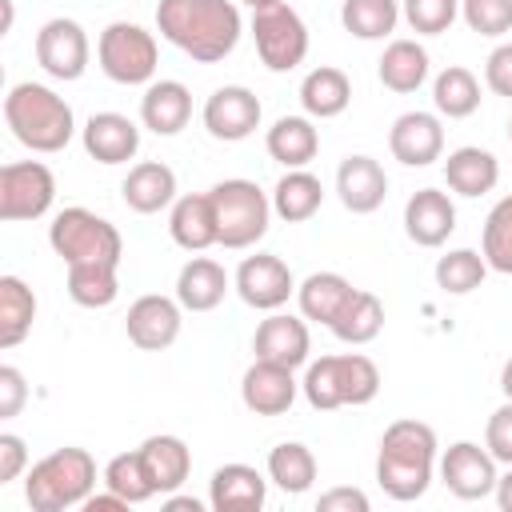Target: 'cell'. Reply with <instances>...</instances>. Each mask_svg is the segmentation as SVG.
I'll list each match as a JSON object with an SVG mask.
<instances>
[{"label": "cell", "mask_w": 512, "mask_h": 512, "mask_svg": "<svg viewBox=\"0 0 512 512\" xmlns=\"http://www.w3.org/2000/svg\"><path fill=\"white\" fill-rule=\"evenodd\" d=\"M496 504H500V512H512V464H508V472L496 480Z\"/></svg>", "instance_id": "51"}, {"label": "cell", "mask_w": 512, "mask_h": 512, "mask_svg": "<svg viewBox=\"0 0 512 512\" xmlns=\"http://www.w3.org/2000/svg\"><path fill=\"white\" fill-rule=\"evenodd\" d=\"M120 192H124V204L132 212L152 216V212L176 204V172L168 164H160V160H144V164L128 168Z\"/></svg>", "instance_id": "24"}, {"label": "cell", "mask_w": 512, "mask_h": 512, "mask_svg": "<svg viewBox=\"0 0 512 512\" xmlns=\"http://www.w3.org/2000/svg\"><path fill=\"white\" fill-rule=\"evenodd\" d=\"M204 128L208 136L236 144L248 140L260 128V100L256 92H248L244 84H224L204 100Z\"/></svg>", "instance_id": "13"}, {"label": "cell", "mask_w": 512, "mask_h": 512, "mask_svg": "<svg viewBox=\"0 0 512 512\" xmlns=\"http://www.w3.org/2000/svg\"><path fill=\"white\" fill-rule=\"evenodd\" d=\"M156 28L168 44L200 64L224 60L240 44V8L232 0H160Z\"/></svg>", "instance_id": "1"}, {"label": "cell", "mask_w": 512, "mask_h": 512, "mask_svg": "<svg viewBox=\"0 0 512 512\" xmlns=\"http://www.w3.org/2000/svg\"><path fill=\"white\" fill-rule=\"evenodd\" d=\"M484 276H488V260L472 248H456V252L436 260V284L452 296H468L472 288L484 284Z\"/></svg>", "instance_id": "39"}, {"label": "cell", "mask_w": 512, "mask_h": 512, "mask_svg": "<svg viewBox=\"0 0 512 512\" xmlns=\"http://www.w3.org/2000/svg\"><path fill=\"white\" fill-rule=\"evenodd\" d=\"M224 292H228V272L208 256H192L176 276V300L188 312H212L224 300Z\"/></svg>", "instance_id": "26"}, {"label": "cell", "mask_w": 512, "mask_h": 512, "mask_svg": "<svg viewBox=\"0 0 512 512\" xmlns=\"http://www.w3.org/2000/svg\"><path fill=\"white\" fill-rule=\"evenodd\" d=\"M308 348H312L308 324L300 316H284V312H272L268 320H260V328L252 336L256 360H272V364H284V368L308 364Z\"/></svg>", "instance_id": "17"}, {"label": "cell", "mask_w": 512, "mask_h": 512, "mask_svg": "<svg viewBox=\"0 0 512 512\" xmlns=\"http://www.w3.org/2000/svg\"><path fill=\"white\" fill-rule=\"evenodd\" d=\"M508 140H512V120H508Z\"/></svg>", "instance_id": "55"}, {"label": "cell", "mask_w": 512, "mask_h": 512, "mask_svg": "<svg viewBox=\"0 0 512 512\" xmlns=\"http://www.w3.org/2000/svg\"><path fill=\"white\" fill-rule=\"evenodd\" d=\"M48 244L64 264H120V256H124V240H120L116 224H108L104 216H96L88 208L56 212V220L48 228Z\"/></svg>", "instance_id": "5"}, {"label": "cell", "mask_w": 512, "mask_h": 512, "mask_svg": "<svg viewBox=\"0 0 512 512\" xmlns=\"http://www.w3.org/2000/svg\"><path fill=\"white\" fill-rule=\"evenodd\" d=\"M268 500V480L252 464H224L208 480V504L216 512H256Z\"/></svg>", "instance_id": "20"}, {"label": "cell", "mask_w": 512, "mask_h": 512, "mask_svg": "<svg viewBox=\"0 0 512 512\" xmlns=\"http://www.w3.org/2000/svg\"><path fill=\"white\" fill-rule=\"evenodd\" d=\"M492 272H512V196L496 200L484 220V252Z\"/></svg>", "instance_id": "41"}, {"label": "cell", "mask_w": 512, "mask_h": 512, "mask_svg": "<svg viewBox=\"0 0 512 512\" xmlns=\"http://www.w3.org/2000/svg\"><path fill=\"white\" fill-rule=\"evenodd\" d=\"M432 468H436V432L424 420H392L380 436L376 484L392 500L408 504L428 492Z\"/></svg>", "instance_id": "2"}, {"label": "cell", "mask_w": 512, "mask_h": 512, "mask_svg": "<svg viewBox=\"0 0 512 512\" xmlns=\"http://www.w3.org/2000/svg\"><path fill=\"white\" fill-rule=\"evenodd\" d=\"M36 320V296L20 276H0V348H16Z\"/></svg>", "instance_id": "34"}, {"label": "cell", "mask_w": 512, "mask_h": 512, "mask_svg": "<svg viewBox=\"0 0 512 512\" xmlns=\"http://www.w3.org/2000/svg\"><path fill=\"white\" fill-rule=\"evenodd\" d=\"M268 480H272L280 492H288V496L308 492L312 480H316V456H312V448L300 444V440L276 444V448L268 452Z\"/></svg>", "instance_id": "35"}, {"label": "cell", "mask_w": 512, "mask_h": 512, "mask_svg": "<svg viewBox=\"0 0 512 512\" xmlns=\"http://www.w3.org/2000/svg\"><path fill=\"white\" fill-rule=\"evenodd\" d=\"M28 464V448L16 432H0V484H12Z\"/></svg>", "instance_id": "48"}, {"label": "cell", "mask_w": 512, "mask_h": 512, "mask_svg": "<svg viewBox=\"0 0 512 512\" xmlns=\"http://www.w3.org/2000/svg\"><path fill=\"white\" fill-rule=\"evenodd\" d=\"M500 392H504V400H512V360L500 368Z\"/></svg>", "instance_id": "53"}, {"label": "cell", "mask_w": 512, "mask_h": 512, "mask_svg": "<svg viewBox=\"0 0 512 512\" xmlns=\"http://www.w3.org/2000/svg\"><path fill=\"white\" fill-rule=\"evenodd\" d=\"M208 196H212V208H216V228H220L224 248H252L256 240H264L272 200L252 180H240V176L220 180L216 188H208Z\"/></svg>", "instance_id": "6"}, {"label": "cell", "mask_w": 512, "mask_h": 512, "mask_svg": "<svg viewBox=\"0 0 512 512\" xmlns=\"http://www.w3.org/2000/svg\"><path fill=\"white\" fill-rule=\"evenodd\" d=\"M440 480L448 484L452 496L460 500H484L496 492V456L472 440H456L440 456Z\"/></svg>", "instance_id": "12"}, {"label": "cell", "mask_w": 512, "mask_h": 512, "mask_svg": "<svg viewBox=\"0 0 512 512\" xmlns=\"http://www.w3.org/2000/svg\"><path fill=\"white\" fill-rule=\"evenodd\" d=\"M28 400V384H24V372L16 364H0V416H16Z\"/></svg>", "instance_id": "47"}, {"label": "cell", "mask_w": 512, "mask_h": 512, "mask_svg": "<svg viewBox=\"0 0 512 512\" xmlns=\"http://www.w3.org/2000/svg\"><path fill=\"white\" fill-rule=\"evenodd\" d=\"M244 4H248V8L256 12V8H268V4H276V0H244Z\"/></svg>", "instance_id": "54"}, {"label": "cell", "mask_w": 512, "mask_h": 512, "mask_svg": "<svg viewBox=\"0 0 512 512\" xmlns=\"http://www.w3.org/2000/svg\"><path fill=\"white\" fill-rule=\"evenodd\" d=\"M56 200V176L40 160H12L0 168V220H36Z\"/></svg>", "instance_id": "9"}, {"label": "cell", "mask_w": 512, "mask_h": 512, "mask_svg": "<svg viewBox=\"0 0 512 512\" xmlns=\"http://www.w3.org/2000/svg\"><path fill=\"white\" fill-rule=\"evenodd\" d=\"M320 204H324V184L312 172H304V168H288L280 176L276 192H272V212L280 220H288V224L312 220L320 212Z\"/></svg>", "instance_id": "30"}, {"label": "cell", "mask_w": 512, "mask_h": 512, "mask_svg": "<svg viewBox=\"0 0 512 512\" xmlns=\"http://www.w3.org/2000/svg\"><path fill=\"white\" fill-rule=\"evenodd\" d=\"M380 84L392 92H416L428 80V52L416 40H392L376 64Z\"/></svg>", "instance_id": "32"}, {"label": "cell", "mask_w": 512, "mask_h": 512, "mask_svg": "<svg viewBox=\"0 0 512 512\" xmlns=\"http://www.w3.org/2000/svg\"><path fill=\"white\" fill-rule=\"evenodd\" d=\"M168 232L184 252H204L212 244H220V228H216V208L208 192H188L172 204L168 216Z\"/></svg>", "instance_id": "22"}, {"label": "cell", "mask_w": 512, "mask_h": 512, "mask_svg": "<svg viewBox=\"0 0 512 512\" xmlns=\"http://www.w3.org/2000/svg\"><path fill=\"white\" fill-rule=\"evenodd\" d=\"M140 148V128L124 112H96L84 124V152L100 164H128Z\"/></svg>", "instance_id": "21"}, {"label": "cell", "mask_w": 512, "mask_h": 512, "mask_svg": "<svg viewBox=\"0 0 512 512\" xmlns=\"http://www.w3.org/2000/svg\"><path fill=\"white\" fill-rule=\"evenodd\" d=\"M444 180L452 192L460 196H484L496 188L500 180V160L488 152V148H476V144H464L456 152H448L444 160Z\"/></svg>", "instance_id": "27"}, {"label": "cell", "mask_w": 512, "mask_h": 512, "mask_svg": "<svg viewBox=\"0 0 512 512\" xmlns=\"http://www.w3.org/2000/svg\"><path fill=\"white\" fill-rule=\"evenodd\" d=\"M96 488V460L88 448H56L36 460L24 476V500L32 512H64L92 496Z\"/></svg>", "instance_id": "4"}, {"label": "cell", "mask_w": 512, "mask_h": 512, "mask_svg": "<svg viewBox=\"0 0 512 512\" xmlns=\"http://www.w3.org/2000/svg\"><path fill=\"white\" fill-rule=\"evenodd\" d=\"M120 264H68V296L80 308H108L120 296Z\"/></svg>", "instance_id": "37"}, {"label": "cell", "mask_w": 512, "mask_h": 512, "mask_svg": "<svg viewBox=\"0 0 512 512\" xmlns=\"http://www.w3.org/2000/svg\"><path fill=\"white\" fill-rule=\"evenodd\" d=\"M240 400L256 416H284L292 408V400H296L292 368L272 364V360H256L240 380Z\"/></svg>", "instance_id": "18"}, {"label": "cell", "mask_w": 512, "mask_h": 512, "mask_svg": "<svg viewBox=\"0 0 512 512\" xmlns=\"http://www.w3.org/2000/svg\"><path fill=\"white\" fill-rule=\"evenodd\" d=\"M124 328H128V340L144 352H160L168 344H176L180 336V300H168V296H140L128 316H124Z\"/></svg>", "instance_id": "15"}, {"label": "cell", "mask_w": 512, "mask_h": 512, "mask_svg": "<svg viewBox=\"0 0 512 512\" xmlns=\"http://www.w3.org/2000/svg\"><path fill=\"white\" fill-rule=\"evenodd\" d=\"M484 84L496 96H508L512 100V44H500V48L488 52V60H484Z\"/></svg>", "instance_id": "46"}, {"label": "cell", "mask_w": 512, "mask_h": 512, "mask_svg": "<svg viewBox=\"0 0 512 512\" xmlns=\"http://www.w3.org/2000/svg\"><path fill=\"white\" fill-rule=\"evenodd\" d=\"M252 36H256V52H260L268 72H292L308 56V28L288 0L256 8L252 12Z\"/></svg>", "instance_id": "8"}, {"label": "cell", "mask_w": 512, "mask_h": 512, "mask_svg": "<svg viewBox=\"0 0 512 512\" xmlns=\"http://www.w3.org/2000/svg\"><path fill=\"white\" fill-rule=\"evenodd\" d=\"M88 56H92L88 36L68 16H56L36 32V60L52 80H80L88 68Z\"/></svg>", "instance_id": "10"}, {"label": "cell", "mask_w": 512, "mask_h": 512, "mask_svg": "<svg viewBox=\"0 0 512 512\" xmlns=\"http://www.w3.org/2000/svg\"><path fill=\"white\" fill-rule=\"evenodd\" d=\"M400 20L396 0H344L340 4V24L356 40H384Z\"/></svg>", "instance_id": "38"}, {"label": "cell", "mask_w": 512, "mask_h": 512, "mask_svg": "<svg viewBox=\"0 0 512 512\" xmlns=\"http://www.w3.org/2000/svg\"><path fill=\"white\" fill-rule=\"evenodd\" d=\"M264 148L272 160H280L284 168H304L316 152H320V132L308 116H280L268 136H264Z\"/></svg>", "instance_id": "28"}, {"label": "cell", "mask_w": 512, "mask_h": 512, "mask_svg": "<svg viewBox=\"0 0 512 512\" xmlns=\"http://www.w3.org/2000/svg\"><path fill=\"white\" fill-rule=\"evenodd\" d=\"M96 60H100L104 76L116 80V84H148L156 76L160 48H156V36L148 28L128 24V20H116V24H108L100 32Z\"/></svg>", "instance_id": "7"}, {"label": "cell", "mask_w": 512, "mask_h": 512, "mask_svg": "<svg viewBox=\"0 0 512 512\" xmlns=\"http://www.w3.org/2000/svg\"><path fill=\"white\" fill-rule=\"evenodd\" d=\"M140 120L156 136H176L192 120V92L180 80H152L140 96Z\"/></svg>", "instance_id": "23"}, {"label": "cell", "mask_w": 512, "mask_h": 512, "mask_svg": "<svg viewBox=\"0 0 512 512\" xmlns=\"http://www.w3.org/2000/svg\"><path fill=\"white\" fill-rule=\"evenodd\" d=\"M120 508H128V500L116 496L112 488H108V492H92V496L84 500V512H120Z\"/></svg>", "instance_id": "50"}, {"label": "cell", "mask_w": 512, "mask_h": 512, "mask_svg": "<svg viewBox=\"0 0 512 512\" xmlns=\"http://www.w3.org/2000/svg\"><path fill=\"white\" fill-rule=\"evenodd\" d=\"M236 292H240V300L248 308L276 312L296 292V280H292V268L280 256L256 252V256H244L240 260V268H236Z\"/></svg>", "instance_id": "11"}, {"label": "cell", "mask_w": 512, "mask_h": 512, "mask_svg": "<svg viewBox=\"0 0 512 512\" xmlns=\"http://www.w3.org/2000/svg\"><path fill=\"white\" fill-rule=\"evenodd\" d=\"M336 360H340V392H344V404H368V400H376V392H380V368L368 356H360V352H344Z\"/></svg>", "instance_id": "42"}, {"label": "cell", "mask_w": 512, "mask_h": 512, "mask_svg": "<svg viewBox=\"0 0 512 512\" xmlns=\"http://www.w3.org/2000/svg\"><path fill=\"white\" fill-rule=\"evenodd\" d=\"M404 232L420 248H440L456 232V204L440 188H420L404 204Z\"/></svg>", "instance_id": "16"}, {"label": "cell", "mask_w": 512, "mask_h": 512, "mask_svg": "<svg viewBox=\"0 0 512 512\" xmlns=\"http://www.w3.org/2000/svg\"><path fill=\"white\" fill-rule=\"evenodd\" d=\"M4 120H8L12 136L32 152H60V148H68V140L76 132L68 100L56 96L48 84H32V80L16 84L4 96Z\"/></svg>", "instance_id": "3"}, {"label": "cell", "mask_w": 512, "mask_h": 512, "mask_svg": "<svg viewBox=\"0 0 512 512\" xmlns=\"http://www.w3.org/2000/svg\"><path fill=\"white\" fill-rule=\"evenodd\" d=\"M320 512H368V496L360 488H328L316 500Z\"/></svg>", "instance_id": "49"}, {"label": "cell", "mask_w": 512, "mask_h": 512, "mask_svg": "<svg viewBox=\"0 0 512 512\" xmlns=\"http://www.w3.org/2000/svg\"><path fill=\"white\" fill-rule=\"evenodd\" d=\"M484 448L496 456V464H512V400H504L484 428Z\"/></svg>", "instance_id": "45"}, {"label": "cell", "mask_w": 512, "mask_h": 512, "mask_svg": "<svg viewBox=\"0 0 512 512\" xmlns=\"http://www.w3.org/2000/svg\"><path fill=\"white\" fill-rule=\"evenodd\" d=\"M404 20L412 24V32L420 36H440L452 28V20L460 16V0H404Z\"/></svg>", "instance_id": "43"}, {"label": "cell", "mask_w": 512, "mask_h": 512, "mask_svg": "<svg viewBox=\"0 0 512 512\" xmlns=\"http://www.w3.org/2000/svg\"><path fill=\"white\" fill-rule=\"evenodd\" d=\"M432 104H436L440 116L464 120V116H472V112L480 108V80H476L468 68L448 64V68L436 76V84H432Z\"/></svg>", "instance_id": "36"}, {"label": "cell", "mask_w": 512, "mask_h": 512, "mask_svg": "<svg viewBox=\"0 0 512 512\" xmlns=\"http://www.w3.org/2000/svg\"><path fill=\"white\" fill-rule=\"evenodd\" d=\"M104 488H112V492L124 496L128 504H144V500L156 496V488H152V480H148V472H144L140 452H120V456H112L108 468H104Z\"/></svg>", "instance_id": "40"}, {"label": "cell", "mask_w": 512, "mask_h": 512, "mask_svg": "<svg viewBox=\"0 0 512 512\" xmlns=\"http://www.w3.org/2000/svg\"><path fill=\"white\" fill-rule=\"evenodd\" d=\"M136 452H140L144 472H148V480H152V488L160 496L164 492H176L188 480V472H192V452H188V444L180 436H168V432L148 436Z\"/></svg>", "instance_id": "25"}, {"label": "cell", "mask_w": 512, "mask_h": 512, "mask_svg": "<svg viewBox=\"0 0 512 512\" xmlns=\"http://www.w3.org/2000/svg\"><path fill=\"white\" fill-rule=\"evenodd\" d=\"M388 148L400 164L408 168H428L432 160H440L444 152V128H440V116L432 112H404L392 120V132H388Z\"/></svg>", "instance_id": "14"}, {"label": "cell", "mask_w": 512, "mask_h": 512, "mask_svg": "<svg viewBox=\"0 0 512 512\" xmlns=\"http://www.w3.org/2000/svg\"><path fill=\"white\" fill-rule=\"evenodd\" d=\"M164 508H168V512H204V504H200L196 496H172V492H168Z\"/></svg>", "instance_id": "52"}, {"label": "cell", "mask_w": 512, "mask_h": 512, "mask_svg": "<svg viewBox=\"0 0 512 512\" xmlns=\"http://www.w3.org/2000/svg\"><path fill=\"white\" fill-rule=\"evenodd\" d=\"M348 100H352V80H348L340 68H332V64L312 68V72L304 76V84H300V104H304V112L316 116V120L340 116V112L348 108Z\"/></svg>", "instance_id": "29"}, {"label": "cell", "mask_w": 512, "mask_h": 512, "mask_svg": "<svg viewBox=\"0 0 512 512\" xmlns=\"http://www.w3.org/2000/svg\"><path fill=\"white\" fill-rule=\"evenodd\" d=\"M348 296H352V284H348L340 272H312V276L296 288L300 316H304V320H316V324H332Z\"/></svg>", "instance_id": "33"}, {"label": "cell", "mask_w": 512, "mask_h": 512, "mask_svg": "<svg viewBox=\"0 0 512 512\" xmlns=\"http://www.w3.org/2000/svg\"><path fill=\"white\" fill-rule=\"evenodd\" d=\"M336 192H340V204L348 212L368 216V212H376L384 204L388 176L372 156H344L340 168H336Z\"/></svg>", "instance_id": "19"}, {"label": "cell", "mask_w": 512, "mask_h": 512, "mask_svg": "<svg viewBox=\"0 0 512 512\" xmlns=\"http://www.w3.org/2000/svg\"><path fill=\"white\" fill-rule=\"evenodd\" d=\"M336 340L344 344H368L380 336L384 328V304L376 292H364V288H352V296L344 300V308L336 312V320L328 324Z\"/></svg>", "instance_id": "31"}, {"label": "cell", "mask_w": 512, "mask_h": 512, "mask_svg": "<svg viewBox=\"0 0 512 512\" xmlns=\"http://www.w3.org/2000/svg\"><path fill=\"white\" fill-rule=\"evenodd\" d=\"M460 16L480 36L512 32V0H460Z\"/></svg>", "instance_id": "44"}]
</instances>
